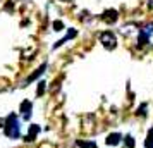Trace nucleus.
<instances>
[{
    "instance_id": "nucleus-2",
    "label": "nucleus",
    "mask_w": 153,
    "mask_h": 148,
    "mask_svg": "<svg viewBox=\"0 0 153 148\" xmlns=\"http://www.w3.org/2000/svg\"><path fill=\"white\" fill-rule=\"evenodd\" d=\"M100 43L103 45L105 48L114 50L117 47V38H115V35H114L112 31H103V33L100 35Z\"/></svg>"
},
{
    "instance_id": "nucleus-12",
    "label": "nucleus",
    "mask_w": 153,
    "mask_h": 148,
    "mask_svg": "<svg viewBox=\"0 0 153 148\" xmlns=\"http://www.w3.org/2000/svg\"><path fill=\"white\" fill-rule=\"evenodd\" d=\"M77 147L79 148H95V143H86V141H77Z\"/></svg>"
},
{
    "instance_id": "nucleus-14",
    "label": "nucleus",
    "mask_w": 153,
    "mask_h": 148,
    "mask_svg": "<svg viewBox=\"0 0 153 148\" xmlns=\"http://www.w3.org/2000/svg\"><path fill=\"white\" fill-rule=\"evenodd\" d=\"M138 115H141V117H145L146 115V103H143V105L138 109Z\"/></svg>"
},
{
    "instance_id": "nucleus-9",
    "label": "nucleus",
    "mask_w": 153,
    "mask_h": 148,
    "mask_svg": "<svg viewBox=\"0 0 153 148\" xmlns=\"http://www.w3.org/2000/svg\"><path fill=\"white\" fill-rule=\"evenodd\" d=\"M148 33H146V31H141V33H139V38H138V43H139V47H143V45H146V43H148Z\"/></svg>"
},
{
    "instance_id": "nucleus-7",
    "label": "nucleus",
    "mask_w": 153,
    "mask_h": 148,
    "mask_svg": "<svg viewBox=\"0 0 153 148\" xmlns=\"http://www.w3.org/2000/svg\"><path fill=\"white\" fill-rule=\"evenodd\" d=\"M45 69H47V64H42V65H40V67H38V69H36L35 72H33V74H31L28 79H26V83H31V81L38 79V78H40V76L43 74V72H45Z\"/></svg>"
},
{
    "instance_id": "nucleus-8",
    "label": "nucleus",
    "mask_w": 153,
    "mask_h": 148,
    "mask_svg": "<svg viewBox=\"0 0 153 148\" xmlns=\"http://www.w3.org/2000/svg\"><path fill=\"white\" fill-rule=\"evenodd\" d=\"M145 148H153V127L148 131V136L145 140Z\"/></svg>"
},
{
    "instance_id": "nucleus-1",
    "label": "nucleus",
    "mask_w": 153,
    "mask_h": 148,
    "mask_svg": "<svg viewBox=\"0 0 153 148\" xmlns=\"http://www.w3.org/2000/svg\"><path fill=\"white\" fill-rule=\"evenodd\" d=\"M4 133L7 138H19L21 136V126H19V119H17V115L16 114H10L5 120V126H4Z\"/></svg>"
},
{
    "instance_id": "nucleus-13",
    "label": "nucleus",
    "mask_w": 153,
    "mask_h": 148,
    "mask_svg": "<svg viewBox=\"0 0 153 148\" xmlns=\"http://www.w3.org/2000/svg\"><path fill=\"white\" fill-rule=\"evenodd\" d=\"M53 29H55V31H62L64 29V22L62 21H53Z\"/></svg>"
},
{
    "instance_id": "nucleus-16",
    "label": "nucleus",
    "mask_w": 153,
    "mask_h": 148,
    "mask_svg": "<svg viewBox=\"0 0 153 148\" xmlns=\"http://www.w3.org/2000/svg\"><path fill=\"white\" fill-rule=\"evenodd\" d=\"M95 148H97V147H95Z\"/></svg>"
},
{
    "instance_id": "nucleus-6",
    "label": "nucleus",
    "mask_w": 153,
    "mask_h": 148,
    "mask_svg": "<svg viewBox=\"0 0 153 148\" xmlns=\"http://www.w3.org/2000/svg\"><path fill=\"white\" fill-rule=\"evenodd\" d=\"M119 19V12L117 10H114V9H110V10H105L103 12V21H107V22H115Z\"/></svg>"
},
{
    "instance_id": "nucleus-5",
    "label": "nucleus",
    "mask_w": 153,
    "mask_h": 148,
    "mask_svg": "<svg viewBox=\"0 0 153 148\" xmlns=\"http://www.w3.org/2000/svg\"><path fill=\"white\" fill-rule=\"evenodd\" d=\"M38 133H40V126H38V124H31V126H29V131H28V136L24 138V141H28V143L35 141Z\"/></svg>"
},
{
    "instance_id": "nucleus-11",
    "label": "nucleus",
    "mask_w": 153,
    "mask_h": 148,
    "mask_svg": "<svg viewBox=\"0 0 153 148\" xmlns=\"http://www.w3.org/2000/svg\"><path fill=\"white\" fill-rule=\"evenodd\" d=\"M124 143H126V147L127 148H134V140H132V136H124Z\"/></svg>"
},
{
    "instance_id": "nucleus-4",
    "label": "nucleus",
    "mask_w": 153,
    "mask_h": 148,
    "mask_svg": "<svg viewBox=\"0 0 153 148\" xmlns=\"http://www.w3.org/2000/svg\"><path fill=\"white\" fill-rule=\"evenodd\" d=\"M120 140H122V134L120 133H112L107 136V140H105V143L108 145V147H115V145H119L120 143Z\"/></svg>"
},
{
    "instance_id": "nucleus-3",
    "label": "nucleus",
    "mask_w": 153,
    "mask_h": 148,
    "mask_svg": "<svg viewBox=\"0 0 153 148\" xmlns=\"http://www.w3.org/2000/svg\"><path fill=\"white\" fill-rule=\"evenodd\" d=\"M31 109H33V103H31L29 100H24V102L21 103V115H22V119L28 120L29 117H31Z\"/></svg>"
},
{
    "instance_id": "nucleus-10",
    "label": "nucleus",
    "mask_w": 153,
    "mask_h": 148,
    "mask_svg": "<svg viewBox=\"0 0 153 148\" xmlns=\"http://www.w3.org/2000/svg\"><path fill=\"white\" fill-rule=\"evenodd\" d=\"M45 85H47L45 81H40V83H38V88H36V95H38V97H42L43 93H45Z\"/></svg>"
},
{
    "instance_id": "nucleus-15",
    "label": "nucleus",
    "mask_w": 153,
    "mask_h": 148,
    "mask_svg": "<svg viewBox=\"0 0 153 148\" xmlns=\"http://www.w3.org/2000/svg\"><path fill=\"white\" fill-rule=\"evenodd\" d=\"M4 126H5V122H4V120L0 119V129H4Z\"/></svg>"
}]
</instances>
